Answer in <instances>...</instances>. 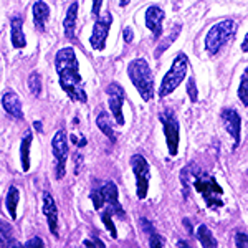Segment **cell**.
<instances>
[{
	"mask_svg": "<svg viewBox=\"0 0 248 248\" xmlns=\"http://www.w3.org/2000/svg\"><path fill=\"white\" fill-rule=\"evenodd\" d=\"M81 161H83V157L79 155V153L75 154V162H77V167H75V174H78V172H79V167H81Z\"/></svg>",
	"mask_w": 248,
	"mask_h": 248,
	"instance_id": "cell-35",
	"label": "cell"
},
{
	"mask_svg": "<svg viewBox=\"0 0 248 248\" xmlns=\"http://www.w3.org/2000/svg\"><path fill=\"white\" fill-rule=\"evenodd\" d=\"M23 248H45V243H43V240L40 237H33L23 245Z\"/></svg>",
	"mask_w": 248,
	"mask_h": 248,
	"instance_id": "cell-32",
	"label": "cell"
},
{
	"mask_svg": "<svg viewBox=\"0 0 248 248\" xmlns=\"http://www.w3.org/2000/svg\"><path fill=\"white\" fill-rule=\"evenodd\" d=\"M242 51H245V53H248V31H247L245 38H243V42H242Z\"/></svg>",
	"mask_w": 248,
	"mask_h": 248,
	"instance_id": "cell-36",
	"label": "cell"
},
{
	"mask_svg": "<svg viewBox=\"0 0 248 248\" xmlns=\"http://www.w3.org/2000/svg\"><path fill=\"white\" fill-rule=\"evenodd\" d=\"M31 131H27L25 136L22 139V144H20V161H22V169L29 170L30 169V146H31Z\"/></svg>",
	"mask_w": 248,
	"mask_h": 248,
	"instance_id": "cell-19",
	"label": "cell"
},
{
	"mask_svg": "<svg viewBox=\"0 0 248 248\" xmlns=\"http://www.w3.org/2000/svg\"><path fill=\"white\" fill-rule=\"evenodd\" d=\"M127 77L133 81L144 101H151L154 98V75L146 60L134 58L127 65Z\"/></svg>",
	"mask_w": 248,
	"mask_h": 248,
	"instance_id": "cell-2",
	"label": "cell"
},
{
	"mask_svg": "<svg viewBox=\"0 0 248 248\" xmlns=\"http://www.w3.org/2000/svg\"><path fill=\"white\" fill-rule=\"evenodd\" d=\"M55 68L60 78V86L73 101L86 103V93L83 88V79L79 75V63L77 53L71 46L62 48L55 55Z\"/></svg>",
	"mask_w": 248,
	"mask_h": 248,
	"instance_id": "cell-1",
	"label": "cell"
},
{
	"mask_svg": "<svg viewBox=\"0 0 248 248\" xmlns=\"http://www.w3.org/2000/svg\"><path fill=\"white\" fill-rule=\"evenodd\" d=\"M77 18H78V3L73 2L70 9L66 10L65 20H63V30H65L66 38H75V31H77Z\"/></svg>",
	"mask_w": 248,
	"mask_h": 248,
	"instance_id": "cell-18",
	"label": "cell"
},
{
	"mask_svg": "<svg viewBox=\"0 0 248 248\" xmlns=\"http://www.w3.org/2000/svg\"><path fill=\"white\" fill-rule=\"evenodd\" d=\"M159 121L162 123L164 136H166L167 151L170 155H175L179 151V121L172 109H164L159 113Z\"/></svg>",
	"mask_w": 248,
	"mask_h": 248,
	"instance_id": "cell-6",
	"label": "cell"
},
{
	"mask_svg": "<svg viewBox=\"0 0 248 248\" xmlns=\"http://www.w3.org/2000/svg\"><path fill=\"white\" fill-rule=\"evenodd\" d=\"M192 177H194V187L195 190L199 192V194L203 197V202H205V205L209 207L212 210H217V209H222L223 207V189L218 186L217 179L214 177V175H209V174H203L201 172V169L195 170L194 174H192Z\"/></svg>",
	"mask_w": 248,
	"mask_h": 248,
	"instance_id": "cell-3",
	"label": "cell"
},
{
	"mask_svg": "<svg viewBox=\"0 0 248 248\" xmlns=\"http://www.w3.org/2000/svg\"><path fill=\"white\" fill-rule=\"evenodd\" d=\"M237 30V22L232 18L222 20V22L215 23L212 29L207 31L205 37V50L210 57L218 55V51L222 50L225 43H229L235 35Z\"/></svg>",
	"mask_w": 248,
	"mask_h": 248,
	"instance_id": "cell-4",
	"label": "cell"
},
{
	"mask_svg": "<svg viewBox=\"0 0 248 248\" xmlns=\"http://www.w3.org/2000/svg\"><path fill=\"white\" fill-rule=\"evenodd\" d=\"M101 220H103V223L106 225V229L109 230L111 237H113V238H118V232H116V225H114L113 218H111V214H109V212L106 210L105 214L101 215Z\"/></svg>",
	"mask_w": 248,
	"mask_h": 248,
	"instance_id": "cell-27",
	"label": "cell"
},
{
	"mask_svg": "<svg viewBox=\"0 0 248 248\" xmlns=\"http://www.w3.org/2000/svg\"><path fill=\"white\" fill-rule=\"evenodd\" d=\"M162 22H164V10L159 5H149L144 14V23L153 31V37L157 40L162 35Z\"/></svg>",
	"mask_w": 248,
	"mask_h": 248,
	"instance_id": "cell-13",
	"label": "cell"
},
{
	"mask_svg": "<svg viewBox=\"0 0 248 248\" xmlns=\"http://www.w3.org/2000/svg\"><path fill=\"white\" fill-rule=\"evenodd\" d=\"M33 126H35V129H37V131H42V123H40V121H35Z\"/></svg>",
	"mask_w": 248,
	"mask_h": 248,
	"instance_id": "cell-41",
	"label": "cell"
},
{
	"mask_svg": "<svg viewBox=\"0 0 248 248\" xmlns=\"http://www.w3.org/2000/svg\"><path fill=\"white\" fill-rule=\"evenodd\" d=\"M101 5H103V0H93V5H91V14L93 17L98 18L99 14H101Z\"/></svg>",
	"mask_w": 248,
	"mask_h": 248,
	"instance_id": "cell-33",
	"label": "cell"
},
{
	"mask_svg": "<svg viewBox=\"0 0 248 248\" xmlns=\"http://www.w3.org/2000/svg\"><path fill=\"white\" fill-rule=\"evenodd\" d=\"M85 248H96V243H93L91 240H85Z\"/></svg>",
	"mask_w": 248,
	"mask_h": 248,
	"instance_id": "cell-38",
	"label": "cell"
},
{
	"mask_svg": "<svg viewBox=\"0 0 248 248\" xmlns=\"http://www.w3.org/2000/svg\"><path fill=\"white\" fill-rule=\"evenodd\" d=\"M18 199H20V192L17 187H10L9 192H7V197H5V207L7 212L12 218H17V207H18Z\"/></svg>",
	"mask_w": 248,
	"mask_h": 248,
	"instance_id": "cell-21",
	"label": "cell"
},
{
	"mask_svg": "<svg viewBox=\"0 0 248 248\" xmlns=\"http://www.w3.org/2000/svg\"><path fill=\"white\" fill-rule=\"evenodd\" d=\"M222 121L225 126L227 133L232 136L233 139V149H237L240 144V138H242V118L235 109L232 108H225L222 111Z\"/></svg>",
	"mask_w": 248,
	"mask_h": 248,
	"instance_id": "cell-11",
	"label": "cell"
},
{
	"mask_svg": "<svg viewBox=\"0 0 248 248\" xmlns=\"http://www.w3.org/2000/svg\"><path fill=\"white\" fill-rule=\"evenodd\" d=\"M10 40L15 48H23L27 45V38L23 33V18L20 15H14L10 20Z\"/></svg>",
	"mask_w": 248,
	"mask_h": 248,
	"instance_id": "cell-16",
	"label": "cell"
},
{
	"mask_svg": "<svg viewBox=\"0 0 248 248\" xmlns=\"http://www.w3.org/2000/svg\"><path fill=\"white\" fill-rule=\"evenodd\" d=\"M111 23H113V15H111L109 12H106V14L99 15V17L96 18V22L93 25V33H91V37H90V45L93 50H98V51L105 50Z\"/></svg>",
	"mask_w": 248,
	"mask_h": 248,
	"instance_id": "cell-8",
	"label": "cell"
},
{
	"mask_svg": "<svg viewBox=\"0 0 248 248\" xmlns=\"http://www.w3.org/2000/svg\"><path fill=\"white\" fill-rule=\"evenodd\" d=\"M187 68H189V58L187 55L179 53L172 62V66L162 78V83L159 86V98H166L167 94H172V91L177 90V86L184 81L187 75Z\"/></svg>",
	"mask_w": 248,
	"mask_h": 248,
	"instance_id": "cell-5",
	"label": "cell"
},
{
	"mask_svg": "<svg viewBox=\"0 0 248 248\" xmlns=\"http://www.w3.org/2000/svg\"><path fill=\"white\" fill-rule=\"evenodd\" d=\"M106 94H108V105H109V111L113 113L116 123L119 126L124 124V116H123V105L124 99H126V93H124L123 86L118 83H111L106 88Z\"/></svg>",
	"mask_w": 248,
	"mask_h": 248,
	"instance_id": "cell-10",
	"label": "cell"
},
{
	"mask_svg": "<svg viewBox=\"0 0 248 248\" xmlns=\"http://www.w3.org/2000/svg\"><path fill=\"white\" fill-rule=\"evenodd\" d=\"M94 243H96V247H98V248H106L105 245H103V242L99 238H94Z\"/></svg>",
	"mask_w": 248,
	"mask_h": 248,
	"instance_id": "cell-40",
	"label": "cell"
},
{
	"mask_svg": "<svg viewBox=\"0 0 248 248\" xmlns=\"http://www.w3.org/2000/svg\"><path fill=\"white\" fill-rule=\"evenodd\" d=\"M240 101H242L243 106H248V66L243 71L242 78H240V85H238V91H237Z\"/></svg>",
	"mask_w": 248,
	"mask_h": 248,
	"instance_id": "cell-24",
	"label": "cell"
},
{
	"mask_svg": "<svg viewBox=\"0 0 248 248\" xmlns=\"http://www.w3.org/2000/svg\"><path fill=\"white\" fill-rule=\"evenodd\" d=\"M7 248H23L22 245H20V243L18 242H15V240H14V242H12L10 243V245L9 247H7Z\"/></svg>",
	"mask_w": 248,
	"mask_h": 248,
	"instance_id": "cell-39",
	"label": "cell"
},
{
	"mask_svg": "<svg viewBox=\"0 0 248 248\" xmlns=\"http://www.w3.org/2000/svg\"><path fill=\"white\" fill-rule=\"evenodd\" d=\"M123 37H124V42L126 43H131L134 38V33H133V29H129V27H126V29L123 30Z\"/></svg>",
	"mask_w": 248,
	"mask_h": 248,
	"instance_id": "cell-34",
	"label": "cell"
},
{
	"mask_svg": "<svg viewBox=\"0 0 248 248\" xmlns=\"http://www.w3.org/2000/svg\"><path fill=\"white\" fill-rule=\"evenodd\" d=\"M181 29H182L181 25H175V27H174V30H172V33H169V37H167V38L164 40V42L161 43V45L157 46V50H155V53H154L155 57H161V55L164 53V51H166L167 48L170 46V43L179 37V33H181Z\"/></svg>",
	"mask_w": 248,
	"mask_h": 248,
	"instance_id": "cell-25",
	"label": "cell"
},
{
	"mask_svg": "<svg viewBox=\"0 0 248 248\" xmlns=\"http://www.w3.org/2000/svg\"><path fill=\"white\" fill-rule=\"evenodd\" d=\"M96 124H98L99 131H101V133L114 144L116 142V133L113 129V124H111L109 116L106 114V111H101V113L98 114V118H96Z\"/></svg>",
	"mask_w": 248,
	"mask_h": 248,
	"instance_id": "cell-20",
	"label": "cell"
},
{
	"mask_svg": "<svg viewBox=\"0 0 248 248\" xmlns=\"http://www.w3.org/2000/svg\"><path fill=\"white\" fill-rule=\"evenodd\" d=\"M235 243H237V248H248V235L237 232L235 233Z\"/></svg>",
	"mask_w": 248,
	"mask_h": 248,
	"instance_id": "cell-30",
	"label": "cell"
},
{
	"mask_svg": "<svg viewBox=\"0 0 248 248\" xmlns=\"http://www.w3.org/2000/svg\"><path fill=\"white\" fill-rule=\"evenodd\" d=\"M12 242H14V230L9 223L0 220V247L7 248Z\"/></svg>",
	"mask_w": 248,
	"mask_h": 248,
	"instance_id": "cell-23",
	"label": "cell"
},
{
	"mask_svg": "<svg viewBox=\"0 0 248 248\" xmlns=\"http://www.w3.org/2000/svg\"><path fill=\"white\" fill-rule=\"evenodd\" d=\"M43 215L46 217L50 232L55 237H58V209H57V203H55L53 197H51L48 192L43 194Z\"/></svg>",
	"mask_w": 248,
	"mask_h": 248,
	"instance_id": "cell-14",
	"label": "cell"
},
{
	"mask_svg": "<svg viewBox=\"0 0 248 248\" xmlns=\"http://www.w3.org/2000/svg\"><path fill=\"white\" fill-rule=\"evenodd\" d=\"M90 199L93 201L96 210H101L103 207H105V197H103V194H101V189H94L90 194Z\"/></svg>",
	"mask_w": 248,
	"mask_h": 248,
	"instance_id": "cell-28",
	"label": "cell"
},
{
	"mask_svg": "<svg viewBox=\"0 0 248 248\" xmlns=\"http://www.w3.org/2000/svg\"><path fill=\"white\" fill-rule=\"evenodd\" d=\"M129 2H131V0H119V5L126 7V5H129Z\"/></svg>",
	"mask_w": 248,
	"mask_h": 248,
	"instance_id": "cell-42",
	"label": "cell"
},
{
	"mask_svg": "<svg viewBox=\"0 0 248 248\" xmlns=\"http://www.w3.org/2000/svg\"><path fill=\"white\" fill-rule=\"evenodd\" d=\"M177 247H179V248H190L189 243L184 242V240H179V242H177Z\"/></svg>",
	"mask_w": 248,
	"mask_h": 248,
	"instance_id": "cell-37",
	"label": "cell"
},
{
	"mask_svg": "<svg viewBox=\"0 0 248 248\" xmlns=\"http://www.w3.org/2000/svg\"><path fill=\"white\" fill-rule=\"evenodd\" d=\"M197 238H199V242H201L202 248H218L217 240H215V237L212 235V232L209 230L207 225H199Z\"/></svg>",
	"mask_w": 248,
	"mask_h": 248,
	"instance_id": "cell-22",
	"label": "cell"
},
{
	"mask_svg": "<svg viewBox=\"0 0 248 248\" xmlns=\"http://www.w3.org/2000/svg\"><path fill=\"white\" fill-rule=\"evenodd\" d=\"M51 151H53V155H55V159H57V169H55L57 179H63L65 170H66V157H68L66 131H63V129L57 131V134L53 136V141H51Z\"/></svg>",
	"mask_w": 248,
	"mask_h": 248,
	"instance_id": "cell-9",
	"label": "cell"
},
{
	"mask_svg": "<svg viewBox=\"0 0 248 248\" xmlns=\"http://www.w3.org/2000/svg\"><path fill=\"white\" fill-rule=\"evenodd\" d=\"M101 194H103V197H105L106 210L109 212L111 215H118L119 218L126 217V214H124L121 203H119L118 187L114 186V182H106L105 186L101 187Z\"/></svg>",
	"mask_w": 248,
	"mask_h": 248,
	"instance_id": "cell-12",
	"label": "cell"
},
{
	"mask_svg": "<svg viewBox=\"0 0 248 248\" xmlns=\"http://www.w3.org/2000/svg\"><path fill=\"white\" fill-rule=\"evenodd\" d=\"M2 106L7 111V114L12 116L15 119H22L23 118V111H22V101L14 91H5L2 94Z\"/></svg>",
	"mask_w": 248,
	"mask_h": 248,
	"instance_id": "cell-15",
	"label": "cell"
},
{
	"mask_svg": "<svg viewBox=\"0 0 248 248\" xmlns=\"http://www.w3.org/2000/svg\"><path fill=\"white\" fill-rule=\"evenodd\" d=\"M48 17H50V7H48V3L42 2V0H37L33 3V23L38 31H45Z\"/></svg>",
	"mask_w": 248,
	"mask_h": 248,
	"instance_id": "cell-17",
	"label": "cell"
},
{
	"mask_svg": "<svg viewBox=\"0 0 248 248\" xmlns=\"http://www.w3.org/2000/svg\"><path fill=\"white\" fill-rule=\"evenodd\" d=\"M187 94H189L190 101L195 103L199 98V93H197V85H195V79L194 78H189V83H187Z\"/></svg>",
	"mask_w": 248,
	"mask_h": 248,
	"instance_id": "cell-29",
	"label": "cell"
},
{
	"mask_svg": "<svg viewBox=\"0 0 248 248\" xmlns=\"http://www.w3.org/2000/svg\"><path fill=\"white\" fill-rule=\"evenodd\" d=\"M29 90L33 96H40L42 93V77L38 71H31L29 77Z\"/></svg>",
	"mask_w": 248,
	"mask_h": 248,
	"instance_id": "cell-26",
	"label": "cell"
},
{
	"mask_svg": "<svg viewBox=\"0 0 248 248\" xmlns=\"http://www.w3.org/2000/svg\"><path fill=\"white\" fill-rule=\"evenodd\" d=\"M149 247H151V248H164V247H162V240L159 238V235L155 233L154 230L149 233Z\"/></svg>",
	"mask_w": 248,
	"mask_h": 248,
	"instance_id": "cell-31",
	"label": "cell"
},
{
	"mask_svg": "<svg viewBox=\"0 0 248 248\" xmlns=\"http://www.w3.org/2000/svg\"><path fill=\"white\" fill-rule=\"evenodd\" d=\"M131 167H133V172L136 175V194H138L139 201H142V199H146L147 190H149V164H147L144 155L134 154L131 157Z\"/></svg>",
	"mask_w": 248,
	"mask_h": 248,
	"instance_id": "cell-7",
	"label": "cell"
}]
</instances>
